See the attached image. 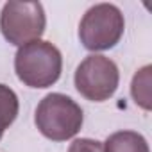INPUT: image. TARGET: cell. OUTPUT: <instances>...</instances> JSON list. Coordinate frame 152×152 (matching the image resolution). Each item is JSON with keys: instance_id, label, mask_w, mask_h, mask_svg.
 <instances>
[{"instance_id": "cell-1", "label": "cell", "mask_w": 152, "mask_h": 152, "mask_svg": "<svg viewBox=\"0 0 152 152\" xmlns=\"http://www.w3.org/2000/svg\"><path fill=\"white\" fill-rule=\"evenodd\" d=\"M63 70V56L56 45L45 39L18 47L15 56L16 77L29 88L43 90L57 83Z\"/></svg>"}, {"instance_id": "cell-9", "label": "cell", "mask_w": 152, "mask_h": 152, "mask_svg": "<svg viewBox=\"0 0 152 152\" xmlns=\"http://www.w3.org/2000/svg\"><path fill=\"white\" fill-rule=\"evenodd\" d=\"M68 152H104V148H102V143L97 140L79 138V140H73Z\"/></svg>"}, {"instance_id": "cell-3", "label": "cell", "mask_w": 152, "mask_h": 152, "mask_svg": "<svg viewBox=\"0 0 152 152\" xmlns=\"http://www.w3.org/2000/svg\"><path fill=\"white\" fill-rule=\"evenodd\" d=\"M125 20L113 4H95L79 23V39L86 50L100 52L113 48L124 36Z\"/></svg>"}, {"instance_id": "cell-8", "label": "cell", "mask_w": 152, "mask_h": 152, "mask_svg": "<svg viewBox=\"0 0 152 152\" xmlns=\"http://www.w3.org/2000/svg\"><path fill=\"white\" fill-rule=\"evenodd\" d=\"M20 111V102L16 93L6 86L0 84V140H2L6 129H9V125H13V122L16 120Z\"/></svg>"}, {"instance_id": "cell-7", "label": "cell", "mask_w": 152, "mask_h": 152, "mask_svg": "<svg viewBox=\"0 0 152 152\" xmlns=\"http://www.w3.org/2000/svg\"><path fill=\"white\" fill-rule=\"evenodd\" d=\"M131 95L136 106H140L145 111L152 109V66L150 64H145L134 73L131 83Z\"/></svg>"}, {"instance_id": "cell-5", "label": "cell", "mask_w": 152, "mask_h": 152, "mask_svg": "<svg viewBox=\"0 0 152 152\" xmlns=\"http://www.w3.org/2000/svg\"><path fill=\"white\" fill-rule=\"evenodd\" d=\"M73 83L77 91L91 102H104L115 95L120 83V72L113 59L91 54L75 70Z\"/></svg>"}, {"instance_id": "cell-4", "label": "cell", "mask_w": 152, "mask_h": 152, "mask_svg": "<svg viewBox=\"0 0 152 152\" xmlns=\"http://www.w3.org/2000/svg\"><path fill=\"white\" fill-rule=\"evenodd\" d=\"M47 25L45 9L39 2H18L9 0L0 13L2 36L16 47L41 39Z\"/></svg>"}, {"instance_id": "cell-6", "label": "cell", "mask_w": 152, "mask_h": 152, "mask_svg": "<svg viewBox=\"0 0 152 152\" xmlns=\"http://www.w3.org/2000/svg\"><path fill=\"white\" fill-rule=\"evenodd\" d=\"M104 152H150L147 140L136 131H118L102 143Z\"/></svg>"}, {"instance_id": "cell-2", "label": "cell", "mask_w": 152, "mask_h": 152, "mask_svg": "<svg viewBox=\"0 0 152 152\" xmlns=\"http://www.w3.org/2000/svg\"><path fill=\"white\" fill-rule=\"evenodd\" d=\"M84 115L81 106L63 93H48L36 107L34 124L38 131L52 141L72 140L83 127Z\"/></svg>"}]
</instances>
